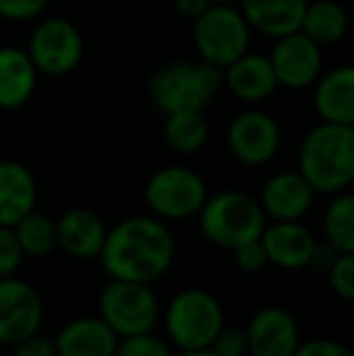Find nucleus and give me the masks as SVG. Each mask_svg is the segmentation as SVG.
Returning <instances> with one entry per match:
<instances>
[{"mask_svg":"<svg viewBox=\"0 0 354 356\" xmlns=\"http://www.w3.org/2000/svg\"><path fill=\"white\" fill-rule=\"evenodd\" d=\"M209 5H211V0H175L172 8H175V13L179 15V17L194 22V19H197L199 15L209 8Z\"/></svg>","mask_w":354,"mask_h":356,"instance_id":"nucleus-36","label":"nucleus"},{"mask_svg":"<svg viewBox=\"0 0 354 356\" xmlns=\"http://www.w3.org/2000/svg\"><path fill=\"white\" fill-rule=\"evenodd\" d=\"M250 24L236 5L211 3L192 22V47L199 61L228 68L250 51Z\"/></svg>","mask_w":354,"mask_h":356,"instance_id":"nucleus-5","label":"nucleus"},{"mask_svg":"<svg viewBox=\"0 0 354 356\" xmlns=\"http://www.w3.org/2000/svg\"><path fill=\"white\" fill-rule=\"evenodd\" d=\"M15 235H17L19 245H22L24 257H47L58 248L56 220L39 213L37 209L15 225Z\"/></svg>","mask_w":354,"mask_h":356,"instance_id":"nucleus-26","label":"nucleus"},{"mask_svg":"<svg viewBox=\"0 0 354 356\" xmlns=\"http://www.w3.org/2000/svg\"><path fill=\"white\" fill-rule=\"evenodd\" d=\"M175 259V238L156 216H129L107 228L99 262L109 279L151 284Z\"/></svg>","mask_w":354,"mask_h":356,"instance_id":"nucleus-1","label":"nucleus"},{"mask_svg":"<svg viewBox=\"0 0 354 356\" xmlns=\"http://www.w3.org/2000/svg\"><path fill=\"white\" fill-rule=\"evenodd\" d=\"M298 172L316 194H340L354 184V127L318 122L298 145Z\"/></svg>","mask_w":354,"mask_h":356,"instance_id":"nucleus-2","label":"nucleus"},{"mask_svg":"<svg viewBox=\"0 0 354 356\" xmlns=\"http://www.w3.org/2000/svg\"><path fill=\"white\" fill-rule=\"evenodd\" d=\"M99 318L122 337L153 332L161 320V303L151 284L109 279L97 298Z\"/></svg>","mask_w":354,"mask_h":356,"instance_id":"nucleus-7","label":"nucleus"},{"mask_svg":"<svg viewBox=\"0 0 354 356\" xmlns=\"http://www.w3.org/2000/svg\"><path fill=\"white\" fill-rule=\"evenodd\" d=\"M163 323L168 339L177 349H204L211 347L214 337L226 325V313L211 291L182 289L170 298Z\"/></svg>","mask_w":354,"mask_h":356,"instance_id":"nucleus-6","label":"nucleus"},{"mask_svg":"<svg viewBox=\"0 0 354 356\" xmlns=\"http://www.w3.org/2000/svg\"><path fill=\"white\" fill-rule=\"evenodd\" d=\"M301 32L318 47H332L350 32V15L337 0H308Z\"/></svg>","mask_w":354,"mask_h":356,"instance_id":"nucleus-23","label":"nucleus"},{"mask_svg":"<svg viewBox=\"0 0 354 356\" xmlns=\"http://www.w3.org/2000/svg\"><path fill=\"white\" fill-rule=\"evenodd\" d=\"M44 300L42 293L24 279H0V344L15 347L22 339L42 330Z\"/></svg>","mask_w":354,"mask_h":356,"instance_id":"nucleus-11","label":"nucleus"},{"mask_svg":"<svg viewBox=\"0 0 354 356\" xmlns=\"http://www.w3.org/2000/svg\"><path fill=\"white\" fill-rule=\"evenodd\" d=\"M27 54L37 66L39 75L61 78L81 66L86 42H83L81 29L71 19L44 17L29 32Z\"/></svg>","mask_w":354,"mask_h":356,"instance_id":"nucleus-9","label":"nucleus"},{"mask_svg":"<svg viewBox=\"0 0 354 356\" xmlns=\"http://www.w3.org/2000/svg\"><path fill=\"white\" fill-rule=\"evenodd\" d=\"M223 88V71L211 63L170 61L148 78V97L161 114L204 109Z\"/></svg>","mask_w":354,"mask_h":356,"instance_id":"nucleus-3","label":"nucleus"},{"mask_svg":"<svg viewBox=\"0 0 354 356\" xmlns=\"http://www.w3.org/2000/svg\"><path fill=\"white\" fill-rule=\"evenodd\" d=\"M226 145L241 165L262 168L272 163L282 148V127L262 107H248L228 124Z\"/></svg>","mask_w":354,"mask_h":356,"instance_id":"nucleus-10","label":"nucleus"},{"mask_svg":"<svg viewBox=\"0 0 354 356\" xmlns=\"http://www.w3.org/2000/svg\"><path fill=\"white\" fill-rule=\"evenodd\" d=\"M114 356H175V354L170 352V347L161 337H156L153 332H143V334L119 339Z\"/></svg>","mask_w":354,"mask_h":356,"instance_id":"nucleus-27","label":"nucleus"},{"mask_svg":"<svg viewBox=\"0 0 354 356\" xmlns=\"http://www.w3.org/2000/svg\"><path fill=\"white\" fill-rule=\"evenodd\" d=\"M323 235L337 252H354V192L332 194L323 213Z\"/></svg>","mask_w":354,"mask_h":356,"instance_id":"nucleus-25","label":"nucleus"},{"mask_svg":"<svg viewBox=\"0 0 354 356\" xmlns=\"http://www.w3.org/2000/svg\"><path fill=\"white\" fill-rule=\"evenodd\" d=\"M211 3H223V5H233V3H238V0H211Z\"/></svg>","mask_w":354,"mask_h":356,"instance_id":"nucleus-38","label":"nucleus"},{"mask_svg":"<svg viewBox=\"0 0 354 356\" xmlns=\"http://www.w3.org/2000/svg\"><path fill=\"white\" fill-rule=\"evenodd\" d=\"M175 356H216V354L209 347H204V349H179V354Z\"/></svg>","mask_w":354,"mask_h":356,"instance_id":"nucleus-37","label":"nucleus"},{"mask_svg":"<svg viewBox=\"0 0 354 356\" xmlns=\"http://www.w3.org/2000/svg\"><path fill=\"white\" fill-rule=\"evenodd\" d=\"M119 334L99 315L73 318L54 337L56 356H114Z\"/></svg>","mask_w":354,"mask_h":356,"instance_id":"nucleus-17","label":"nucleus"},{"mask_svg":"<svg viewBox=\"0 0 354 356\" xmlns=\"http://www.w3.org/2000/svg\"><path fill=\"white\" fill-rule=\"evenodd\" d=\"M37 209V179L27 165L0 160V225H15Z\"/></svg>","mask_w":354,"mask_h":356,"instance_id":"nucleus-20","label":"nucleus"},{"mask_svg":"<svg viewBox=\"0 0 354 356\" xmlns=\"http://www.w3.org/2000/svg\"><path fill=\"white\" fill-rule=\"evenodd\" d=\"M260 207L272 220H301L316 202V189L298 170L277 172L262 184Z\"/></svg>","mask_w":354,"mask_h":356,"instance_id":"nucleus-14","label":"nucleus"},{"mask_svg":"<svg viewBox=\"0 0 354 356\" xmlns=\"http://www.w3.org/2000/svg\"><path fill=\"white\" fill-rule=\"evenodd\" d=\"M22 245H19L15 228L10 225H0V279L15 277L17 269L22 267Z\"/></svg>","mask_w":354,"mask_h":356,"instance_id":"nucleus-29","label":"nucleus"},{"mask_svg":"<svg viewBox=\"0 0 354 356\" xmlns=\"http://www.w3.org/2000/svg\"><path fill=\"white\" fill-rule=\"evenodd\" d=\"M246 337L248 356H293L301 344V330L289 310L267 305L250 318Z\"/></svg>","mask_w":354,"mask_h":356,"instance_id":"nucleus-13","label":"nucleus"},{"mask_svg":"<svg viewBox=\"0 0 354 356\" xmlns=\"http://www.w3.org/2000/svg\"><path fill=\"white\" fill-rule=\"evenodd\" d=\"M328 286L335 296L354 300V252H340L328 269Z\"/></svg>","mask_w":354,"mask_h":356,"instance_id":"nucleus-28","label":"nucleus"},{"mask_svg":"<svg viewBox=\"0 0 354 356\" xmlns=\"http://www.w3.org/2000/svg\"><path fill=\"white\" fill-rule=\"evenodd\" d=\"M209 197L202 175L184 165H166L148 177L143 199L156 218L187 220L202 211Z\"/></svg>","mask_w":354,"mask_h":356,"instance_id":"nucleus-8","label":"nucleus"},{"mask_svg":"<svg viewBox=\"0 0 354 356\" xmlns=\"http://www.w3.org/2000/svg\"><path fill=\"white\" fill-rule=\"evenodd\" d=\"M197 218L204 238L223 250H236L238 245L257 240L267 225L260 202L241 189L209 194Z\"/></svg>","mask_w":354,"mask_h":356,"instance_id":"nucleus-4","label":"nucleus"},{"mask_svg":"<svg viewBox=\"0 0 354 356\" xmlns=\"http://www.w3.org/2000/svg\"><path fill=\"white\" fill-rule=\"evenodd\" d=\"M350 29L354 32V15H350Z\"/></svg>","mask_w":354,"mask_h":356,"instance_id":"nucleus-39","label":"nucleus"},{"mask_svg":"<svg viewBox=\"0 0 354 356\" xmlns=\"http://www.w3.org/2000/svg\"><path fill=\"white\" fill-rule=\"evenodd\" d=\"M231 252H233V262H236V267L246 274H257L269 264L265 245H262L260 238L250 240V243H246V245H238V248L231 250Z\"/></svg>","mask_w":354,"mask_h":356,"instance_id":"nucleus-31","label":"nucleus"},{"mask_svg":"<svg viewBox=\"0 0 354 356\" xmlns=\"http://www.w3.org/2000/svg\"><path fill=\"white\" fill-rule=\"evenodd\" d=\"M238 3L252 32L279 39L301 29L308 0H238Z\"/></svg>","mask_w":354,"mask_h":356,"instance_id":"nucleus-22","label":"nucleus"},{"mask_svg":"<svg viewBox=\"0 0 354 356\" xmlns=\"http://www.w3.org/2000/svg\"><path fill=\"white\" fill-rule=\"evenodd\" d=\"M337 254H340V252H337V250L332 248L328 240H318L316 248H313V254H311V262H308V267L328 274V269L332 267V262L337 259Z\"/></svg>","mask_w":354,"mask_h":356,"instance_id":"nucleus-35","label":"nucleus"},{"mask_svg":"<svg viewBox=\"0 0 354 356\" xmlns=\"http://www.w3.org/2000/svg\"><path fill=\"white\" fill-rule=\"evenodd\" d=\"M39 71L27 49L0 47V109L13 112L34 97Z\"/></svg>","mask_w":354,"mask_h":356,"instance_id":"nucleus-21","label":"nucleus"},{"mask_svg":"<svg viewBox=\"0 0 354 356\" xmlns=\"http://www.w3.org/2000/svg\"><path fill=\"white\" fill-rule=\"evenodd\" d=\"M269 63L277 75L279 88L308 90L323 75V47L298 29L287 37L274 39Z\"/></svg>","mask_w":354,"mask_h":356,"instance_id":"nucleus-12","label":"nucleus"},{"mask_svg":"<svg viewBox=\"0 0 354 356\" xmlns=\"http://www.w3.org/2000/svg\"><path fill=\"white\" fill-rule=\"evenodd\" d=\"M49 0H0V19L5 22H34L44 15Z\"/></svg>","mask_w":354,"mask_h":356,"instance_id":"nucleus-30","label":"nucleus"},{"mask_svg":"<svg viewBox=\"0 0 354 356\" xmlns=\"http://www.w3.org/2000/svg\"><path fill=\"white\" fill-rule=\"evenodd\" d=\"M293 356H354V352L347 347V344L321 337V339L301 342L296 352H293Z\"/></svg>","mask_w":354,"mask_h":356,"instance_id":"nucleus-33","label":"nucleus"},{"mask_svg":"<svg viewBox=\"0 0 354 356\" xmlns=\"http://www.w3.org/2000/svg\"><path fill=\"white\" fill-rule=\"evenodd\" d=\"M104 238H107V225L90 209H68L56 220L58 248L76 259L99 257Z\"/></svg>","mask_w":354,"mask_h":356,"instance_id":"nucleus-18","label":"nucleus"},{"mask_svg":"<svg viewBox=\"0 0 354 356\" xmlns=\"http://www.w3.org/2000/svg\"><path fill=\"white\" fill-rule=\"evenodd\" d=\"M211 349L216 356H248V337L246 330L241 327H228L223 325L221 332L214 337Z\"/></svg>","mask_w":354,"mask_h":356,"instance_id":"nucleus-32","label":"nucleus"},{"mask_svg":"<svg viewBox=\"0 0 354 356\" xmlns=\"http://www.w3.org/2000/svg\"><path fill=\"white\" fill-rule=\"evenodd\" d=\"M163 138L175 153L192 155L202 150L209 141V122L199 109L166 114L163 122Z\"/></svg>","mask_w":354,"mask_h":356,"instance_id":"nucleus-24","label":"nucleus"},{"mask_svg":"<svg viewBox=\"0 0 354 356\" xmlns=\"http://www.w3.org/2000/svg\"><path fill=\"white\" fill-rule=\"evenodd\" d=\"M269 264L287 272L306 269L311 262L313 248H316V235L301 220H272L265 225L260 235Z\"/></svg>","mask_w":354,"mask_h":356,"instance_id":"nucleus-15","label":"nucleus"},{"mask_svg":"<svg viewBox=\"0 0 354 356\" xmlns=\"http://www.w3.org/2000/svg\"><path fill=\"white\" fill-rule=\"evenodd\" d=\"M10 356H56V347H54V339L37 332L10 347Z\"/></svg>","mask_w":354,"mask_h":356,"instance_id":"nucleus-34","label":"nucleus"},{"mask_svg":"<svg viewBox=\"0 0 354 356\" xmlns=\"http://www.w3.org/2000/svg\"><path fill=\"white\" fill-rule=\"evenodd\" d=\"M313 109L321 122L354 127V63L332 68L316 80Z\"/></svg>","mask_w":354,"mask_h":356,"instance_id":"nucleus-19","label":"nucleus"},{"mask_svg":"<svg viewBox=\"0 0 354 356\" xmlns=\"http://www.w3.org/2000/svg\"><path fill=\"white\" fill-rule=\"evenodd\" d=\"M223 88L248 107H260L277 92L279 83L269 56L248 51L223 68Z\"/></svg>","mask_w":354,"mask_h":356,"instance_id":"nucleus-16","label":"nucleus"}]
</instances>
